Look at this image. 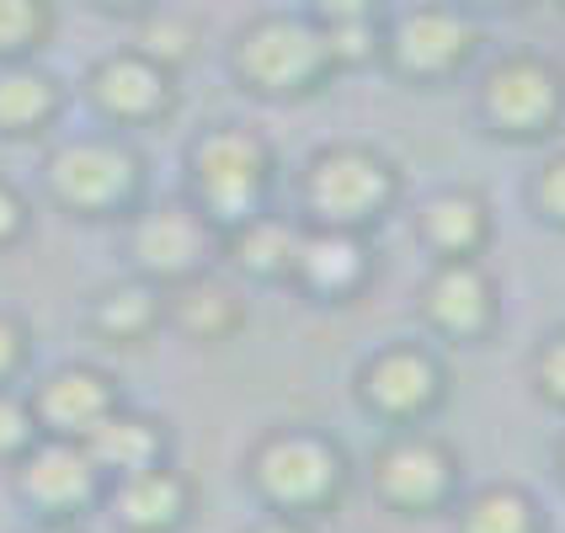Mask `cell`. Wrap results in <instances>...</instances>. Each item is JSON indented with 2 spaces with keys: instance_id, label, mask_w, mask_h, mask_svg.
<instances>
[{
  "instance_id": "obj_1",
  "label": "cell",
  "mask_w": 565,
  "mask_h": 533,
  "mask_svg": "<svg viewBox=\"0 0 565 533\" xmlns=\"http://www.w3.org/2000/svg\"><path fill=\"white\" fill-rule=\"evenodd\" d=\"M395 203H401V171L369 145H326L305 160V177H299L305 224L369 235Z\"/></svg>"
},
{
  "instance_id": "obj_2",
  "label": "cell",
  "mask_w": 565,
  "mask_h": 533,
  "mask_svg": "<svg viewBox=\"0 0 565 533\" xmlns=\"http://www.w3.org/2000/svg\"><path fill=\"white\" fill-rule=\"evenodd\" d=\"M252 491L267 512H294V518H320L342 502L347 491V448L331 433L315 427H278L252 448L246 459Z\"/></svg>"
},
{
  "instance_id": "obj_3",
  "label": "cell",
  "mask_w": 565,
  "mask_h": 533,
  "mask_svg": "<svg viewBox=\"0 0 565 533\" xmlns=\"http://www.w3.org/2000/svg\"><path fill=\"white\" fill-rule=\"evenodd\" d=\"M230 70L246 92L267 96V102H299L337 75V60H331L326 28L315 17L273 11V17H256L235 32Z\"/></svg>"
},
{
  "instance_id": "obj_4",
  "label": "cell",
  "mask_w": 565,
  "mask_h": 533,
  "mask_svg": "<svg viewBox=\"0 0 565 533\" xmlns=\"http://www.w3.org/2000/svg\"><path fill=\"white\" fill-rule=\"evenodd\" d=\"M273 182H278V156H273V145H267L256 128L220 124L192 139L188 203H198L220 230L262 214Z\"/></svg>"
},
{
  "instance_id": "obj_5",
  "label": "cell",
  "mask_w": 565,
  "mask_h": 533,
  "mask_svg": "<svg viewBox=\"0 0 565 533\" xmlns=\"http://www.w3.org/2000/svg\"><path fill=\"white\" fill-rule=\"evenodd\" d=\"M43 188L75 220H128L145 198V156L124 134H81L49 150Z\"/></svg>"
},
{
  "instance_id": "obj_6",
  "label": "cell",
  "mask_w": 565,
  "mask_h": 533,
  "mask_svg": "<svg viewBox=\"0 0 565 533\" xmlns=\"http://www.w3.org/2000/svg\"><path fill=\"white\" fill-rule=\"evenodd\" d=\"M374 497L401 518H433L459 502L465 465L459 454L427 427H395L374 448Z\"/></svg>"
},
{
  "instance_id": "obj_7",
  "label": "cell",
  "mask_w": 565,
  "mask_h": 533,
  "mask_svg": "<svg viewBox=\"0 0 565 533\" xmlns=\"http://www.w3.org/2000/svg\"><path fill=\"white\" fill-rule=\"evenodd\" d=\"M128 262H134L139 278H150L156 288H177V283L198 278V273H214L220 224L188 198L156 203V209H134L128 214Z\"/></svg>"
},
{
  "instance_id": "obj_8",
  "label": "cell",
  "mask_w": 565,
  "mask_h": 533,
  "mask_svg": "<svg viewBox=\"0 0 565 533\" xmlns=\"http://www.w3.org/2000/svg\"><path fill=\"white\" fill-rule=\"evenodd\" d=\"M480 113L502 139H544L565 118V70L539 54H507L480 81Z\"/></svg>"
},
{
  "instance_id": "obj_9",
  "label": "cell",
  "mask_w": 565,
  "mask_h": 533,
  "mask_svg": "<svg viewBox=\"0 0 565 533\" xmlns=\"http://www.w3.org/2000/svg\"><path fill=\"white\" fill-rule=\"evenodd\" d=\"M358 401L369 416L390 422V427H422L448 401V369H443L438 352L422 342L379 347L358 369Z\"/></svg>"
},
{
  "instance_id": "obj_10",
  "label": "cell",
  "mask_w": 565,
  "mask_h": 533,
  "mask_svg": "<svg viewBox=\"0 0 565 533\" xmlns=\"http://www.w3.org/2000/svg\"><path fill=\"white\" fill-rule=\"evenodd\" d=\"M475 49H480V28L470 22V11H459V6H416V11H401L384 28L379 60L390 64L401 81L433 86V81L459 75L475 60Z\"/></svg>"
},
{
  "instance_id": "obj_11",
  "label": "cell",
  "mask_w": 565,
  "mask_h": 533,
  "mask_svg": "<svg viewBox=\"0 0 565 533\" xmlns=\"http://www.w3.org/2000/svg\"><path fill=\"white\" fill-rule=\"evenodd\" d=\"M11 475H17V497L38 518H60V523H81L107 497V475L96 470L86 443H75V438H49L43 433L11 465Z\"/></svg>"
},
{
  "instance_id": "obj_12",
  "label": "cell",
  "mask_w": 565,
  "mask_h": 533,
  "mask_svg": "<svg viewBox=\"0 0 565 533\" xmlns=\"http://www.w3.org/2000/svg\"><path fill=\"white\" fill-rule=\"evenodd\" d=\"M422 320L459 347L486 342L502 320V288L486 273L480 256H454L438 262L422 283Z\"/></svg>"
},
{
  "instance_id": "obj_13",
  "label": "cell",
  "mask_w": 565,
  "mask_h": 533,
  "mask_svg": "<svg viewBox=\"0 0 565 533\" xmlns=\"http://www.w3.org/2000/svg\"><path fill=\"white\" fill-rule=\"evenodd\" d=\"M92 107L113 128H145L177 113V70L150 60L145 49H118L92 64L86 75Z\"/></svg>"
},
{
  "instance_id": "obj_14",
  "label": "cell",
  "mask_w": 565,
  "mask_h": 533,
  "mask_svg": "<svg viewBox=\"0 0 565 533\" xmlns=\"http://www.w3.org/2000/svg\"><path fill=\"white\" fill-rule=\"evenodd\" d=\"M374 273H379V262H374L369 235L305 224L288 283H294L310 305H352V299H363V288L374 283Z\"/></svg>"
},
{
  "instance_id": "obj_15",
  "label": "cell",
  "mask_w": 565,
  "mask_h": 533,
  "mask_svg": "<svg viewBox=\"0 0 565 533\" xmlns=\"http://www.w3.org/2000/svg\"><path fill=\"white\" fill-rule=\"evenodd\" d=\"M28 401L32 416H38V433L86 443L113 411L124 406V390L96 363H60L54 374H43V384L32 390Z\"/></svg>"
},
{
  "instance_id": "obj_16",
  "label": "cell",
  "mask_w": 565,
  "mask_h": 533,
  "mask_svg": "<svg viewBox=\"0 0 565 533\" xmlns=\"http://www.w3.org/2000/svg\"><path fill=\"white\" fill-rule=\"evenodd\" d=\"M192 502H198L192 480L171 459L124 480H107V497H102V507L124 533H182L192 523Z\"/></svg>"
},
{
  "instance_id": "obj_17",
  "label": "cell",
  "mask_w": 565,
  "mask_h": 533,
  "mask_svg": "<svg viewBox=\"0 0 565 533\" xmlns=\"http://www.w3.org/2000/svg\"><path fill=\"white\" fill-rule=\"evenodd\" d=\"M166 326V288L150 278H118L102 283L86 299V331L102 347H145Z\"/></svg>"
},
{
  "instance_id": "obj_18",
  "label": "cell",
  "mask_w": 565,
  "mask_h": 533,
  "mask_svg": "<svg viewBox=\"0 0 565 533\" xmlns=\"http://www.w3.org/2000/svg\"><path fill=\"white\" fill-rule=\"evenodd\" d=\"M246 320H252V310H246L241 288L214 278V273H198V278L166 288V326H177L188 342L220 347L230 337H241Z\"/></svg>"
},
{
  "instance_id": "obj_19",
  "label": "cell",
  "mask_w": 565,
  "mask_h": 533,
  "mask_svg": "<svg viewBox=\"0 0 565 533\" xmlns=\"http://www.w3.org/2000/svg\"><path fill=\"white\" fill-rule=\"evenodd\" d=\"M299 235H305V220L262 209L252 220L220 230V262H230L241 278L252 283H288L294 256H299Z\"/></svg>"
},
{
  "instance_id": "obj_20",
  "label": "cell",
  "mask_w": 565,
  "mask_h": 533,
  "mask_svg": "<svg viewBox=\"0 0 565 533\" xmlns=\"http://www.w3.org/2000/svg\"><path fill=\"white\" fill-rule=\"evenodd\" d=\"M86 454L96 459V470L107 480H124V475H139L150 465H166L171 459V427L150 416V411H134L124 406L113 411L92 438H86Z\"/></svg>"
},
{
  "instance_id": "obj_21",
  "label": "cell",
  "mask_w": 565,
  "mask_h": 533,
  "mask_svg": "<svg viewBox=\"0 0 565 533\" xmlns=\"http://www.w3.org/2000/svg\"><path fill=\"white\" fill-rule=\"evenodd\" d=\"M416 235L422 246L438 256V262H454V256H480L491 246V209L486 198L470 188H448L433 192L416 214Z\"/></svg>"
},
{
  "instance_id": "obj_22",
  "label": "cell",
  "mask_w": 565,
  "mask_h": 533,
  "mask_svg": "<svg viewBox=\"0 0 565 533\" xmlns=\"http://www.w3.org/2000/svg\"><path fill=\"white\" fill-rule=\"evenodd\" d=\"M64 92L60 81L38 64L17 60L0 64V139H32L60 118Z\"/></svg>"
},
{
  "instance_id": "obj_23",
  "label": "cell",
  "mask_w": 565,
  "mask_h": 533,
  "mask_svg": "<svg viewBox=\"0 0 565 533\" xmlns=\"http://www.w3.org/2000/svg\"><path fill=\"white\" fill-rule=\"evenodd\" d=\"M454 533H550L544 512L523 486H480L459 502V529Z\"/></svg>"
},
{
  "instance_id": "obj_24",
  "label": "cell",
  "mask_w": 565,
  "mask_h": 533,
  "mask_svg": "<svg viewBox=\"0 0 565 533\" xmlns=\"http://www.w3.org/2000/svg\"><path fill=\"white\" fill-rule=\"evenodd\" d=\"M54 32V6L49 0H0V64H17L38 54Z\"/></svg>"
},
{
  "instance_id": "obj_25",
  "label": "cell",
  "mask_w": 565,
  "mask_h": 533,
  "mask_svg": "<svg viewBox=\"0 0 565 533\" xmlns=\"http://www.w3.org/2000/svg\"><path fill=\"white\" fill-rule=\"evenodd\" d=\"M38 438H43V433H38L32 401L17 384H0V465H17Z\"/></svg>"
},
{
  "instance_id": "obj_26",
  "label": "cell",
  "mask_w": 565,
  "mask_h": 533,
  "mask_svg": "<svg viewBox=\"0 0 565 533\" xmlns=\"http://www.w3.org/2000/svg\"><path fill=\"white\" fill-rule=\"evenodd\" d=\"M326 43H331V60L337 70H358V64H374L384 49V28L379 22H320Z\"/></svg>"
},
{
  "instance_id": "obj_27",
  "label": "cell",
  "mask_w": 565,
  "mask_h": 533,
  "mask_svg": "<svg viewBox=\"0 0 565 533\" xmlns=\"http://www.w3.org/2000/svg\"><path fill=\"white\" fill-rule=\"evenodd\" d=\"M192 43H198V28L192 22H182V17H160V22H150L145 28V38H139V49L150 54V60H160L166 70H177V64L192 60Z\"/></svg>"
},
{
  "instance_id": "obj_28",
  "label": "cell",
  "mask_w": 565,
  "mask_h": 533,
  "mask_svg": "<svg viewBox=\"0 0 565 533\" xmlns=\"http://www.w3.org/2000/svg\"><path fill=\"white\" fill-rule=\"evenodd\" d=\"M32 363V326L17 310H0V384H17Z\"/></svg>"
},
{
  "instance_id": "obj_29",
  "label": "cell",
  "mask_w": 565,
  "mask_h": 533,
  "mask_svg": "<svg viewBox=\"0 0 565 533\" xmlns=\"http://www.w3.org/2000/svg\"><path fill=\"white\" fill-rule=\"evenodd\" d=\"M534 390L555 411H565V326L561 331H550L544 347L534 352Z\"/></svg>"
},
{
  "instance_id": "obj_30",
  "label": "cell",
  "mask_w": 565,
  "mask_h": 533,
  "mask_svg": "<svg viewBox=\"0 0 565 533\" xmlns=\"http://www.w3.org/2000/svg\"><path fill=\"white\" fill-rule=\"evenodd\" d=\"M534 209L544 224L565 230V150L544 160V171H539V182H534Z\"/></svg>"
},
{
  "instance_id": "obj_31",
  "label": "cell",
  "mask_w": 565,
  "mask_h": 533,
  "mask_svg": "<svg viewBox=\"0 0 565 533\" xmlns=\"http://www.w3.org/2000/svg\"><path fill=\"white\" fill-rule=\"evenodd\" d=\"M28 230H32V209H28V198L11 188L6 177H0V252H11V246H22L28 241Z\"/></svg>"
},
{
  "instance_id": "obj_32",
  "label": "cell",
  "mask_w": 565,
  "mask_h": 533,
  "mask_svg": "<svg viewBox=\"0 0 565 533\" xmlns=\"http://www.w3.org/2000/svg\"><path fill=\"white\" fill-rule=\"evenodd\" d=\"M384 0H310L315 22H379Z\"/></svg>"
},
{
  "instance_id": "obj_33",
  "label": "cell",
  "mask_w": 565,
  "mask_h": 533,
  "mask_svg": "<svg viewBox=\"0 0 565 533\" xmlns=\"http://www.w3.org/2000/svg\"><path fill=\"white\" fill-rule=\"evenodd\" d=\"M246 533H315L310 518H294V512H267V518H256Z\"/></svg>"
},
{
  "instance_id": "obj_34",
  "label": "cell",
  "mask_w": 565,
  "mask_h": 533,
  "mask_svg": "<svg viewBox=\"0 0 565 533\" xmlns=\"http://www.w3.org/2000/svg\"><path fill=\"white\" fill-rule=\"evenodd\" d=\"M102 11H118V17H139V11H150L156 0H96Z\"/></svg>"
},
{
  "instance_id": "obj_35",
  "label": "cell",
  "mask_w": 565,
  "mask_h": 533,
  "mask_svg": "<svg viewBox=\"0 0 565 533\" xmlns=\"http://www.w3.org/2000/svg\"><path fill=\"white\" fill-rule=\"evenodd\" d=\"M28 533H86L81 523H60V518H38Z\"/></svg>"
},
{
  "instance_id": "obj_36",
  "label": "cell",
  "mask_w": 565,
  "mask_h": 533,
  "mask_svg": "<svg viewBox=\"0 0 565 533\" xmlns=\"http://www.w3.org/2000/svg\"><path fill=\"white\" fill-rule=\"evenodd\" d=\"M475 11H518V6H529V0H465Z\"/></svg>"
},
{
  "instance_id": "obj_37",
  "label": "cell",
  "mask_w": 565,
  "mask_h": 533,
  "mask_svg": "<svg viewBox=\"0 0 565 533\" xmlns=\"http://www.w3.org/2000/svg\"><path fill=\"white\" fill-rule=\"evenodd\" d=\"M555 470H561V480H565V438H561V454H555Z\"/></svg>"
}]
</instances>
